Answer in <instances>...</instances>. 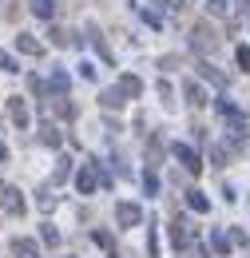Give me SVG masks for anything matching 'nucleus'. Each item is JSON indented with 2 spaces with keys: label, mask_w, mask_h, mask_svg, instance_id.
Returning a JSON list of instances; mask_svg holds the SVG:
<instances>
[{
  "label": "nucleus",
  "mask_w": 250,
  "mask_h": 258,
  "mask_svg": "<svg viewBox=\"0 0 250 258\" xmlns=\"http://www.w3.org/2000/svg\"><path fill=\"white\" fill-rule=\"evenodd\" d=\"M4 159H8V147H4V143H0V163H4Z\"/></svg>",
  "instance_id": "nucleus-34"
},
{
  "label": "nucleus",
  "mask_w": 250,
  "mask_h": 258,
  "mask_svg": "<svg viewBox=\"0 0 250 258\" xmlns=\"http://www.w3.org/2000/svg\"><path fill=\"white\" fill-rule=\"evenodd\" d=\"M207 8H211V16H226L230 12V0H211Z\"/></svg>",
  "instance_id": "nucleus-26"
},
{
  "label": "nucleus",
  "mask_w": 250,
  "mask_h": 258,
  "mask_svg": "<svg viewBox=\"0 0 250 258\" xmlns=\"http://www.w3.org/2000/svg\"><path fill=\"white\" fill-rule=\"evenodd\" d=\"M84 32H88V40H92V48L99 52V60H103V64H115V56H111V48H107V40H103V32H99V24H88Z\"/></svg>",
  "instance_id": "nucleus-6"
},
{
  "label": "nucleus",
  "mask_w": 250,
  "mask_h": 258,
  "mask_svg": "<svg viewBox=\"0 0 250 258\" xmlns=\"http://www.w3.org/2000/svg\"><path fill=\"white\" fill-rule=\"evenodd\" d=\"M12 254L16 258H40V246L32 238H12Z\"/></svg>",
  "instance_id": "nucleus-16"
},
{
  "label": "nucleus",
  "mask_w": 250,
  "mask_h": 258,
  "mask_svg": "<svg viewBox=\"0 0 250 258\" xmlns=\"http://www.w3.org/2000/svg\"><path fill=\"white\" fill-rule=\"evenodd\" d=\"M99 103H103L107 111H119V107L127 103V96L119 92V88H103V92H99Z\"/></svg>",
  "instance_id": "nucleus-12"
},
{
  "label": "nucleus",
  "mask_w": 250,
  "mask_h": 258,
  "mask_svg": "<svg viewBox=\"0 0 250 258\" xmlns=\"http://www.w3.org/2000/svg\"><path fill=\"white\" fill-rule=\"evenodd\" d=\"M115 88H119L127 99H139V96H143V80H139V76H131V72L119 76V84H115Z\"/></svg>",
  "instance_id": "nucleus-9"
},
{
  "label": "nucleus",
  "mask_w": 250,
  "mask_h": 258,
  "mask_svg": "<svg viewBox=\"0 0 250 258\" xmlns=\"http://www.w3.org/2000/svg\"><path fill=\"white\" fill-rule=\"evenodd\" d=\"M147 254H151V258L159 254V234H155V226H147Z\"/></svg>",
  "instance_id": "nucleus-28"
},
{
  "label": "nucleus",
  "mask_w": 250,
  "mask_h": 258,
  "mask_svg": "<svg viewBox=\"0 0 250 258\" xmlns=\"http://www.w3.org/2000/svg\"><path fill=\"white\" fill-rule=\"evenodd\" d=\"M183 96H187L191 107H207V103H211V99H207V92H203V84H195V80L183 88Z\"/></svg>",
  "instance_id": "nucleus-15"
},
{
  "label": "nucleus",
  "mask_w": 250,
  "mask_h": 258,
  "mask_svg": "<svg viewBox=\"0 0 250 258\" xmlns=\"http://www.w3.org/2000/svg\"><path fill=\"white\" fill-rule=\"evenodd\" d=\"M211 246H215V254H230V246H234V242H230V234H222V230H211Z\"/></svg>",
  "instance_id": "nucleus-19"
},
{
  "label": "nucleus",
  "mask_w": 250,
  "mask_h": 258,
  "mask_svg": "<svg viewBox=\"0 0 250 258\" xmlns=\"http://www.w3.org/2000/svg\"><path fill=\"white\" fill-rule=\"evenodd\" d=\"M191 48H195V52H203V56L219 48V32L211 28V20H199V24L191 28Z\"/></svg>",
  "instance_id": "nucleus-1"
},
{
  "label": "nucleus",
  "mask_w": 250,
  "mask_h": 258,
  "mask_svg": "<svg viewBox=\"0 0 250 258\" xmlns=\"http://www.w3.org/2000/svg\"><path fill=\"white\" fill-rule=\"evenodd\" d=\"M0 195H4V187H0Z\"/></svg>",
  "instance_id": "nucleus-35"
},
{
  "label": "nucleus",
  "mask_w": 250,
  "mask_h": 258,
  "mask_svg": "<svg viewBox=\"0 0 250 258\" xmlns=\"http://www.w3.org/2000/svg\"><path fill=\"white\" fill-rule=\"evenodd\" d=\"M68 88H72V76H68L64 68H52V72H48V92H56V96H68Z\"/></svg>",
  "instance_id": "nucleus-8"
},
{
  "label": "nucleus",
  "mask_w": 250,
  "mask_h": 258,
  "mask_svg": "<svg viewBox=\"0 0 250 258\" xmlns=\"http://www.w3.org/2000/svg\"><path fill=\"white\" fill-rule=\"evenodd\" d=\"M171 242H175V250H187L191 242H195V226H191L183 215L171 219Z\"/></svg>",
  "instance_id": "nucleus-2"
},
{
  "label": "nucleus",
  "mask_w": 250,
  "mask_h": 258,
  "mask_svg": "<svg viewBox=\"0 0 250 258\" xmlns=\"http://www.w3.org/2000/svg\"><path fill=\"white\" fill-rule=\"evenodd\" d=\"M163 4H167V12H183L187 8V0H163Z\"/></svg>",
  "instance_id": "nucleus-32"
},
{
  "label": "nucleus",
  "mask_w": 250,
  "mask_h": 258,
  "mask_svg": "<svg viewBox=\"0 0 250 258\" xmlns=\"http://www.w3.org/2000/svg\"><path fill=\"white\" fill-rule=\"evenodd\" d=\"M48 40H52L56 48H68V44H72V32H64V28H52V32H48Z\"/></svg>",
  "instance_id": "nucleus-23"
},
{
  "label": "nucleus",
  "mask_w": 250,
  "mask_h": 258,
  "mask_svg": "<svg viewBox=\"0 0 250 258\" xmlns=\"http://www.w3.org/2000/svg\"><path fill=\"white\" fill-rule=\"evenodd\" d=\"M32 12H36L40 20H52V16H56V0H32Z\"/></svg>",
  "instance_id": "nucleus-20"
},
{
  "label": "nucleus",
  "mask_w": 250,
  "mask_h": 258,
  "mask_svg": "<svg viewBox=\"0 0 250 258\" xmlns=\"http://www.w3.org/2000/svg\"><path fill=\"white\" fill-rule=\"evenodd\" d=\"M234 8H238V12H250V0H238V4H234Z\"/></svg>",
  "instance_id": "nucleus-33"
},
{
  "label": "nucleus",
  "mask_w": 250,
  "mask_h": 258,
  "mask_svg": "<svg viewBox=\"0 0 250 258\" xmlns=\"http://www.w3.org/2000/svg\"><path fill=\"white\" fill-rule=\"evenodd\" d=\"M40 207H44V211H48V207H56V195H52V187H44V191H40Z\"/></svg>",
  "instance_id": "nucleus-30"
},
{
  "label": "nucleus",
  "mask_w": 250,
  "mask_h": 258,
  "mask_svg": "<svg viewBox=\"0 0 250 258\" xmlns=\"http://www.w3.org/2000/svg\"><path fill=\"white\" fill-rule=\"evenodd\" d=\"M195 68H199V76H203V80H211V84H219V88H226V76H222V72H219L215 64H211V60H199Z\"/></svg>",
  "instance_id": "nucleus-14"
},
{
  "label": "nucleus",
  "mask_w": 250,
  "mask_h": 258,
  "mask_svg": "<svg viewBox=\"0 0 250 258\" xmlns=\"http://www.w3.org/2000/svg\"><path fill=\"white\" fill-rule=\"evenodd\" d=\"M40 143H48V147H60V143H64L60 127H56V123H44V127H40Z\"/></svg>",
  "instance_id": "nucleus-18"
},
{
  "label": "nucleus",
  "mask_w": 250,
  "mask_h": 258,
  "mask_svg": "<svg viewBox=\"0 0 250 258\" xmlns=\"http://www.w3.org/2000/svg\"><path fill=\"white\" fill-rule=\"evenodd\" d=\"M143 191H147V195H155V191H159V179H155V171H143Z\"/></svg>",
  "instance_id": "nucleus-27"
},
{
  "label": "nucleus",
  "mask_w": 250,
  "mask_h": 258,
  "mask_svg": "<svg viewBox=\"0 0 250 258\" xmlns=\"http://www.w3.org/2000/svg\"><path fill=\"white\" fill-rule=\"evenodd\" d=\"M68 175H72V159H68V155H60V159H56V175H52V183H64Z\"/></svg>",
  "instance_id": "nucleus-21"
},
{
  "label": "nucleus",
  "mask_w": 250,
  "mask_h": 258,
  "mask_svg": "<svg viewBox=\"0 0 250 258\" xmlns=\"http://www.w3.org/2000/svg\"><path fill=\"white\" fill-rule=\"evenodd\" d=\"M16 52H24V56H44V44H40L36 36L20 32V36H16Z\"/></svg>",
  "instance_id": "nucleus-11"
},
{
  "label": "nucleus",
  "mask_w": 250,
  "mask_h": 258,
  "mask_svg": "<svg viewBox=\"0 0 250 258\" xmlns=\"http://www.w3.org/2000/svg\"><path fill=\"white\" fill-rule=\"evenodd\" d=\"M92 238H95V242H99V246H103V250H111V258H115V238H111L107 230H95Z\"/></svg>",
  "instance_id": "nucleus-22"
},
{
  "label": "nucleus",
  "mask_w": 250,
  "mask_h": 258,
  "mask_svg": "<svg viewBox=\"0 0 250 258\" xmlns=\"http://www.w3.org/2000/svg\"><path fill=\"white\" fill-rule=\"evenodd\" d=\"M0 72H20V68H16V60H12L8 52H0Z\"/></svg>",
  "instance_id": "nucleus-31"
},
{
  "label": "nucleus",
  "mask_w": 250,
  "mask_h": 258,
  "mask_svg": "<svg viewBox=\"0 0 250 258\" xmlns=\"http://www.w3.org/2000/svg\"><path fill=\"white\" fill-rule=\"evenodd\" d=\"M171 151H175V159L183 163V171H187V175H199V171H203V159H199V151H195V147H187V143H175Z\"/></svg>",
  "instance_id": "nucleus-4"
},
{
  "label": "nucleus",
  "mask_w": 250,
  "mask_h": 258,
  "mask_svg": "<svg viewBox=\"0 0 250 258\" xmlns=\"http://www.w3.org/2000/svg\"><path fill=\"white\" fill-rule=\"evenodd\" d=\"M44 111H56L60 119H76V103L68 96H56V103H44Z\"/></svg>",
  "instance_id": "nucleus-13"
},
{
  "label": "nucleus",
  "mask_w": 250,
  "mask_h": 258,
  "mask_svg": "<svg viewBox=\"0 0 250 258\" xmlns=\"http://www.w3.org/2000/svg\"><path fill=\"white\" fill-rule=\"evenodd\" d=\"M76 187H80V195H95V187H99V163L95 159L76 171Z\"/></svg>",
  "instance_id": "nucleus-3"
},
{
  "label": "nucleus",
  "mask_w": 250,
  "mask_h": 258,
  "mask_svg": "<svg viewBox=\"0 0 250 258\" xmlns=\"http://www.w3.org/2000/svg\"><path fill=\"white\" fill-rule=\"evenodd\" d=\"M234 60H238L242 72H250V48H246V44H238V48H234Z\"/></svg>",
  "instance_id": "nucleus-24"
},
{
  "label": "nucleus",
  "mask_w": 250,
  "mask_h": 258,
  "mask_svg": "<svg viewBox=\"0 0 250 258\" xmlns=\"http://www.w3.org/2000/svg\"><path fill=\"white\" fill-rule=\"evenodd\" d=\"M8 115H12V123H16L20 131L28 127V103H24L20 96H12V99H8Z\"/></svg>",
  "instance_id": "nucleus-10"
},
{
  "label": "nucleus",
  "mask_w": 250,
  "mask_h": 258,
  "mask_svg": "<svg viewBox=\"0 0 250 258\" xmlns=\"http://www.w3.org/2000/svg\"><path fill=\"white\" fill-rule=\"evenodd\" d=\"M187 207L195 211V215H207V211H211V199H207L203 191H195V187H191V191H187Z\"/></svg>",
  "instance_id": "nucleus-17"
},
{
  "label": "nucleus",
  "mask_w": 250,
  "mask_h": 258,
  "mask_svg": "<svg viewBox=\"0 0 250 258\" xmlns=\"http://www.w3.org/2000/svg\"><path fill=\"white\" fill-rule=\"evenodd\" d=\"M0 207H4L8 215H24V195L16 191V187H4V195H0Z\"/></svg>",
  "instance_id": "nucleus-7"
},
{
  "label": "nucleus",
  "mask_w": 250,
  "mask_h": 258,
  "mask_svg": "<svg viewBox=\"0 0 250 258\" xmlns=\"http://www.w3.org/2000/svg\"><path fill=\"white\" fill-rule=\"evenodd\" d=\"M40 238H44L48 246H56V242H60V230H56V226H44V230H40Z\"/></svg>",
  "instance_id": "nucleus-29"
},
{
  "label": "nucleus",
  "mask_w": 250,
  "mask_h": 258,
  "mask_svg": "<svg viewBox=\"0 0 250 258\" xmlns=\"http://www.w3.org/2000/svg\"><path fill=\"white\" fill-rule=\"evenodd\" d=\"M115 223H119V226H139V223H143L139 203H115Z\"/></svg>",
  "instance_id": "nucleus-5"
},
{
  "label": "nucleus",
  "mask_w": 250,
  "mask_h": 258,
  "mask_svg": "<svg viewBox=\"0 0 250 258\" xmlns=\"http://www.w3.org/2000/svg\"><path fill=\"white\" fill-rule=\"evenodd\" d=\"M159 99H163V103H167V107H171V103H175V92H171V84H167V80H159Z\"/></svg>",
  "instance_id": "nucleus-25"
}]
</instances>
